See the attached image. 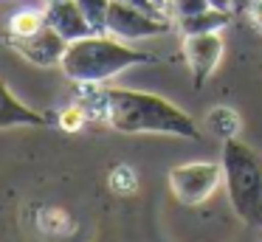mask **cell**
I'll return each instance as SVG.
<instances>
[{"mask_svg":"<svg viewBox=\"0 0 262 242\" xmlns=\"http://www.w3.org/2000/svg\"><path fill=\"white\" fill-rule=\"evenodd\" d=\"M79 101L85 104L91 121H102L124 135L158 133L192 141H200L203 135L189 113H183L178 104L155 93L104 87V84H79Z\"/></svg>","mask_w":262,"mask_h":242,"instance_id":"obj_1","label":"cell"},{"mask_svg":"<svg viewBox=\"0 0 262 242\" xmlns=\"http://www.w3.org/2000/svg\"><path fill=\"white\" fill-rule=\"evenodd\" d=\"M152 59L155 54L138 51L133 45H127L124 39H116L113 34L102 31L68 42V51H65L59 68L76 84H104L127 68Z\"/></svg>","mask_w":262,"mask_h":242,"instance_id":"obj_2","label":"cell"},{"mask_svg":"<svg viewBox=\"0 0 262 242\" xmlns=\"http://www.w3.org/2000/svg\"><path fill=\"white\" fill-rule=\"evenodd\" d=\"M223 183L231 208L248 225L262 228V158L237 138L223 141Z\"/></svg>","mask_w":262,"mask_h":242,"instance_id":"obj_3","label":"cell"},{"mask_svg":"<svg viewBox=\"0 0 262 242\" xmlns=\"http://www.w3.org/2000/svg\"><path fill=\"white\" fill-rule=\"evenodd\" d=\"M223 183V163L189 161L169 172V191L181 206H200Z\"/></svg>","mask_w":262,"mask_h":242,"instance_id":"obj_4","label":"cell"},{"mask_svg":"<svg viewBox=\"0 0 262 242\" xmlns=\"http://www.w3.org/2000/svg\"><path fill=\"white\" fill-rule=\"evenodd\" d=\"M175 28V20L169 17H155L144 9L124 3V0H113L107 11V26L104 31L113 34L116 39L124 42H136V39H149V37H164Z\"/></svg>","mask_w":262,"mask_h":242,"instance_id":"obj_5","label":"cell"},{"mask_svg":"<svg viewBox=\"0 0 262 242\" xmlns=\"http://www.w3.org/2000/svg\"><path fill=\"white\" fill-rule=\"evenodd\" d=\"M223 51H226V42H223L220 31L189 34V37H183V59H186L189 73H192L194 90L203 87L206 79L217 71V65L223 59Z\"/></svg>","mask_w":262,"mask_h":242,"instance_id":"obj_6","label":"cell"},{"mask_svg":"<svg viewBox=\"0 0 262 242\" xmlns=\"http://www.w3.org/2000/svg\"><path fill=\"white\" fill-rule=\"evenodd\" d=\"M6 45L14 51L17 56H23L26 62L37 68H51L59 65L68 51V39L62 34H57L51 26H46L42 31L31 34V37H9Z\"/></svg>","mask_w":262,"mask_h":242,"instance_id":"obj_7","label":"cell"},{"mask_svg":"<svg viewBox=\"0 0 262 242\" xmlns=\"http://www.w3.org/2000/svg\"><path fill=\"white\" fill-rule=\"evenodd\" d=\"M46 20H48V26L57 34H62L68 42L82 39V37H88V34H96L76 0H51V3H46Z\"/></svg>","mask_w":262,"mask_h":242,"instance_id":"obj_8","label":"cell"},{"mask_svg":"<svg viewBox=\"0 0 262 242\" xmlns=\"http://www.w3.org/2000/svg\"><path fill=\"white\" fill-rule=\"evenodd\" d=\"M48 118L42 113L31 110L29 104L17 99L9 90V84L0 79V129H12V127H46Z\"/></svg>","mask_w":262,"mask_h":242,"instance_id":"obj_9","label":"cell"},{"mask_svg":"<svg viewBox=\"0 0 262 242\" xmlns=\"http://www.w3.org/2000/svg\"><path fill=\"white\" fill-rule=\"evenodd\" d=\"M231 17H234L231 9H217V6H211V9L200 11V14H192V17H183V20H175V28L183 34V37H189V34L223 31V28L231 23Z\"/></svg>","mask_w":262,"mask_h":242,"instance_id":"obj_10","label":"cell"},{"mask_svg":"<svg viewBox=\"0 0 262 242\" xmlns=\"http://www.w3.org/2000/svg\"><path fill=\"white\" fill-rule=\"evenodd\" d=\"M46 26V9H20L9 17V37H31Z\"/></svg>","mask_w":262,"mask_h":242,"instance_id":"obj_11","label":"cell"},{"mask_svg":"<svg viewBox=\"0 0 262 242\" xmlns=\"http://www.w3.org/2000/svg\"><path fill=\"white\" fill-rule=\"evenodd\" d=\"M206 127H209L214 135H220L223 141L237 138V133H239V116L231 110V107L217 104L214 110H211L209 116H206Z\"/></svg>","mask_w":262,"mask_h":242,"instance_id":"obj_12","label":"cell"},{"mask_svg":"<svg viewBox=\"0 0 262 242\" xmlns=\"http://www.w3.org/2000/svg\"><path fill=\"white\" fill-rule=\"evenodd\" d=\"M76 3L85 11L88 23L93 26V31L102 34L104 26H107V11H110V3H113V0H76Z\"/></svg>","mask_w":262,"mask_h":242,"instance_id":"obj_13","label":"cell"},{"mask_svg":"<svg viewBox=\"0 0 262 242\" xmlns=\"http://www.w3.org/2000/svg\"><path fill=\"white\" fill-rule=\"evenodd\" d=\"M85 121H91V116H88V110H85V104H82V101L62 107V110H59V116H57L59 129H65V133H76V129H82V127H85Z\"/></svg>","mask_w":262,"mask_h":242,"instance_id":"obj_14","label":"cell"},{"mask_svg":"<svg viewBox=\"0 0 262 242\" xmlns=\"http://www.w3.org/2000/svg\"><path fill=\"white\" fill-rule=\"evenodd\" d=\"M211 6H214L211 0H169V20H183V17L200 14V11L211 9Z\"/></svg>","mask_w":262,"mask_h":242,"instance_id":"obj_15","label":"cell"},{"mask_svg":"<svg viewBox=\"0 0 262 242\" xmlns=\"http://www.w3.org/2000/svg\"><path fill=\"white\" fill-rule=\"evenodd\" d=\"M110 189L116 194H133L136 191V174H133L130 166H116L113 174H110Z\"/></svg>","mask_w":262,"mask_h":242,"instance_id":"obj_16","label":"cell"},{"mask_svg":"<svg viewBox=\"0 0 262 242\" xmlns=\"http://www.w3.org/2000/svg\"><path fill=\"white\" fill-rule=\"evenodd\" d=\"M245 17H248V20L262 31V0H254V3H251L248 9H245Z\"/></svg>","mask_w":262,"mask_h":242,"instance_id":"obj_17","label":"cell"},{"mask_svg":"<svg viewBox=\"0 0 262 242\" xmlns=\"http://www.w3.org/2000/svg\"><path fill=\"white\" fill-rule=\"evenodd\" d=\"M254 3V0H231V11L234 14H245V9Z\"/></svg>","mask_w":262,"mask_h":242,"instance_id":"obj_18","label":"cell"},{"mask_svg":"<svg viewBox=\"0 0 262 242\" xmlns=\"http://www.w3.org/2000/svg\"><path fill=\"white\" fill-rule=\"evenodd\" d=\"M46 3H51V0H46Z\"/></svg>","mask_w":262,"mask_h":242,"instance_id":"obj_19","label":"cell"}]
</instances>
